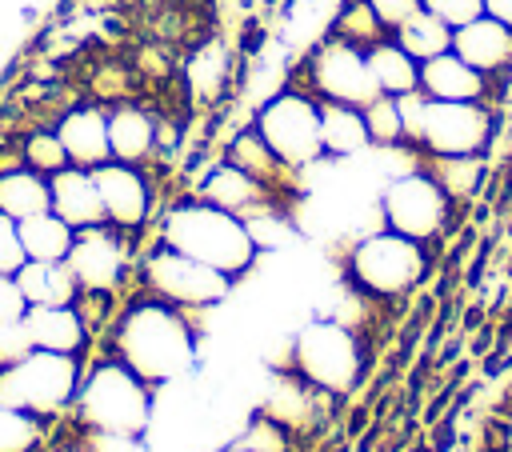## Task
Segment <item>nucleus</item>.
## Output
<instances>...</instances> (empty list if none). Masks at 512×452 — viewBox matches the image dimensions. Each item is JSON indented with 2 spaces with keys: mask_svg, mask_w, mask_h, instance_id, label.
<instances>
[{
  "mask_svg": "<svg viewBox=\"0 0 512 452\" xmlns=\"http://www.w3.org/2000/svg\"><path fill=\"white\" fill-rule=\"evenodd\" d=\"M420 168L440 184V192L456 204V200H472L484 184V152H468V156H440V152H424L420 148Z\"/></svg>",
  "mask_w": 512,
  "mask_h": 452,
  "instance_id": "23",
  "label": "nucleus"
},
{
  "mask_svg": "<svg viewBox=\"0 0 512 452\" xmlns=\"http://www.w3.org/2000/svg\"><path fill=\"white\" fill-rule=\"evenodd\" d=\"M228 160H232L236 168H244L248 176H256L276 200H280L284 192H296V176H300V168L284 164V160L272 152V144L260 136L256 124L240 128V132L228 140Z\"/></svg>",
  "mask_w": 512,
  "mask_h": 452,
  "instance_id": "16",
  "label": "nucleus"
},
{
  "mask_svg": "<svg viewBox=\"0 0 512 452\" xmlns=\"http://www.w3.org/2000/svg\"><path fill=\"white\" fill-rule=\"evenodd\" d=\"M16 284L28 304H72L80 284L64 260H24L16 272Z\"/></svg>",
  "mask_w": 512,
  "mask_h": 452,
  "instance_id": "24",
  "label": "nucleus"
},
{
  "mask_svg": "<svg viewBox=\"0 0 512 452\" xmlns=\"http://www.w3.org/2000/svg\"><path fill=\"white\" fill-rule=\"evenodd\" d=\"M224 452H252V448H244V444H236V448H224Z\"/></svg>",
  "mask_w": 512,
  "mask_h": 452,
  "instance_id": "44",
  "label": "nucleus"
},
{
  "mask_svg": "<svg viewBox=\"0 0 512 452\" xmlns=\"http://www.w3.org/2000/svg\"><path fill=\"white\" fill-rule=\"evenodd\" d=\"M244 448H252V452H284V428H280V420H272V416H264V420H256L248 432H244V440H240Z\"/></svg>",
  "mask_w": 512,
  "mask_h": 452,
  "instance_id": "39",
  "label": "nucleus"
},
{
  "mask_svg": "<svg viewBox=\"0 0 512 452\" xmlns=\"http://www.w3.org/2000/svg\"><path fill=\"white\" fill-rule=\"evenodd\" d=\"M76 384H80V376H76V360L68 352L32 348L24 360L4 364L0 404L24 408L32 416H48V412H60L76 396Z\"/></svg>",
  "mask_w": 512,
  "mask_h": 452,
  "instance_id": "6",
  "label": "nucleus"
},
{
  "mask_svg": "<svg viewBox=\"0 0 512 452\" xmlns=\"http://www.w3.org/2000/svg\"><path fill=\"white\" fill-rule=\"evenodd\" d=\"M428 244L400 236L392 228L368 232L352 244L348 252V276L360 292L388 300V296H404L408 288H416L428 272Z\"/></svg>",
  "mask_w": 512,
  "mask_h": 452,
  "instance_id": "3",
  "label": "nucleus"
},
{
  "mask_svg": "<svg viewBox=\"0 0 512 452\" xmlns=\"http://www.w3.org/2000/svg\"><path fill=\"white\" fill-rule=\"evenodd\" d=\"M24 260H28V252H24V240H20V224L8 212H0V272L16 276L24 268Z\"/></svg>",
  "mask_w": 512,
  "mask_h": 452,
  "instance_id": "36",
  "label": "nucleus"
},
{
  "mask_svg": "<svg viewBox=\"0 0 512 452\" xmlns=\"http://www.w3.org/2000/svg\"><path fill=\"white\" fill-rule=\"evenodd\" d=\"M364 56H368V72H372V80H376L380 92L400 96V92L420 88V60L408 56L392 36H384L380 44H372Z\"/></svg>",
  "mask_w": 512,
  "mask_h": 452,
  "instance_id": "26",
  "label": "nucleus"
},
{
  "mask_svg": "<svg viewBox=\"0 0 512 452\" xmlns=\"http://www.w3.org/2000/svg\"><path fill=\"white\" fill-rule=\"evenodd\" d=\"M488 84L492 76L476 72L452 48L420 64V92L428 100H488Z\"/></svg>",
  "mask_w": 512,
  "mask_h": 452,
  "instance_id": "19",
  "label": "nucleus"
},
{
  "mask_svg": "<svg viewBox=\"0 0 512 452\" xmlns=\"http://www.w3.org/2000/svg\"><path fill=\"white\" fill-rule=\"evenodd\" d=\"M156 140H160V124H156L152 112H144L140 104L108 108V148H112V160L144 164L152 156Z\"/></svg>",
  "mask_w": 512,
  "mask_h": 452,
  "instance_id": "20",
  "label": "nucleus"
},
{
  "mask_svg": "<svg viewBox=\"0 0 512 452\" xmlns=\"http://www.w3.org/2000/svg\"><path fill=\"white\" fill-rule=\"evenodd\" d=\"M16 224H20V240H24L28 260H64L72 240H76V228L68 220H60L52 208L36 212L28 220H16Z\"/></svg>",
  "mask_w": 512,
  "mask_h": 452,
  "instance_id": "27",
  "label": "nucleus"
},
{
  "mask_svg": "<svg viewBox=\"0 0 512 452\" xmlns=\"http://www.w3.org/2000/svg\"><path fill=\"white\" fill-rule=\"evenodd\" d=\"M144 280L148 288L156 292V300H168L176 308H212L228 296L232 288V276L160 244L148 260H144Z\"/></svg>",
  "mask_w": 512,
  "mask_h": 452,
  "instance_id": "10",
  "label": "nucleus"
},
{
  "mask_svg": "<svg viewBox=\"0 0 512 452\" xmlns=\"http://www.w3.org/2000/svg\"><path fill=\"white\" fill-rule=\"evenodd\" d=\"M484 12H488L492 20H500V24L512 28V0H484Z\"/></svg>",
  "mask_w": 512,
  "mask_h": 452,
  "instance_id": "43",
  "label": "nucleus"
},
{
  "mask_svg": "<svg viewBox=\"0 0 512 452\" xmlns=\"http://www.w3.org/2000/svg\"><path fill=\"white\" fill-rule=\"evenodd\" d=\"M364 124H368V140L376 148H392V144H404V124H400V108H396V96L380 92L376 100L364 104Z\"/></svg>",
  "mask_w": 512,
  "mask_h": 452,
  "instance_id": "31",
  "label": "nucleus"
},
{
  "mask_svg": "<svg viewBox=\"0 0 512 452\" xmlns=\"http://www.w3.org/2000/svg\"><path fill=\"white\" fill-rule=\"evenodd\" d=\"M452 52L460 60H468L476 72L500 76L512 68V28L484 12V16H476L452 32Z\"/></svg>",
  "mask_w": 512,
  "mask_h": 452,
  "instance_id": "15",
  "label": "nucleus"
},
{
  "mask_svg": "<svg viewBox=\"0 0 512 452\" xmlns=\"http://www.w3.org/2000/svg\"><path fill=\"white\" fill-rule=\"evenodd\" d=\"M308 400L300 396V388L288 380V384H276V396L268 400V416L272 420H280V424H296V420H304L308 412Z\"/></svg>",
  "mask_w": 512,
  "mask_h": 452,
  "instance_id": "37",
  "label": "nucleus"
},
{
  "mask_svg": "<svg viewBox=\"0 0 512 452\" xmlns=\"http://www.w3.org/2000/svg\"><path fill=\"white\" fill-rule=\"evenodd\" d=\"M448 212H452V200L440 192V184L424 168L392 176L380 192L384 228H392L400 236H412L420 244H432L448 228Z\"/></svg>",
  "mask_w": 512,
  "mask_h": 452,
  "instance_id": "9",
  "label": "nucleus"
},
{
  "mask_svg": "<svg viewBox=\"0 0 512 452\" xmlns=\"http://www.w3.org/2000/svg\"><path fill=\"white\" fill-rule=\"evenodd\" d=\"M24 324L32 332V344L44 352H76L84 344V320L72 304H28Z\"/></svg>",
  "mask_w": 512,
  "mask_h": 452,
  "instance_id": "21",
  "label": "nucleus"
},
{
  "mask_svg": "<svg viewBox=\"0 0 512 452\" xmlns=\"http://www.w3.org/2000/svg\"><path fill=\"white\" fill-rule=\"evenodd\" d=\"M372 4V12L380 16V24L388 28V32H396L404 20H412L420 8H424V0H368Z\"/></svg>",
  "mask_w": 512,
  "mask_h": 452,
  "instance_id": "40",
  "label": "nucleus"
},
{
  "mask_svg": "<svg viewBox=\"0 0 512 452\" xmlns=\"http://www.w3.org/2000/svg\"><path fill=\"white\" fill-rule=\"evenodd\" d=\"M292 364L304 384L348 392L360 376V340L340 320H312L292 344Z\"/></svg>",
  "mask_w": 512,
  "mask_h": 452,
  "instance_id": "8",
  "label": "nucleus"
},
{
  "mask_svg": "<svg viewBox=\"0 0 512 452\" xmlns=\"http://www.w3.org/2000/svg\"><path fill=\"white\" fill-rule=\"evenodd\" d=\"M392 40H396L408 56H416V60L424 64V60H432V56H440V52L452 48V28H448L440 16H432L428 8H420L412 20H404V24L392 32Z\"/></svg>",
  "mask_w": 512,
  "mask_h": 452,
  "instance_id": "28",
  "label": "nucleus"
},
{
  "mask_svg": "<svg viewBox=\"0 0 512 452\" xmlns=\"http://www.w3.org/2000/svg\"><path fill=\"white\" fill-rule=\"evenodd\" d=\"M200 200H208V204H216V208H224V212H236L240 220L256 216V212L268 208V204H280L256 176H248V172L236 168L232 160L216 164V168L200 180Z\"/></svg>",
  "mask_w": 512,
  "mask_h": 452,
  "instance_id": "17",
  "label": "nucleus"
},
{
  "mask_svg": "<svg viewBox=\"0 0 512 452\" xmlns=\"http://www.w3.org/2000/svg\"><path fill=\"white\" fill-rule=\"evenodd\" d=\"M116 352L120 364H128L144 384L176 380L196 360V336L168 300H144L132 312H124L116 328Z\"/></svg>",
  "mask_w": 512,
  "mask_h": 452,
  "instance_id": "1",
  "label": "nucleus"
},
{
  "mask_svg": "<svg viewBox=\"0 0 512 452\" xmlns=\"http://www.w3.org/2000/svg\"><path fill=\"white\" fill-rule=\"evenodd\" d=\"M100 200H104V216L112 228H140L152 212V188L140 172V164H124V160H104L100 168H92Z\"/></svg>",
  "mask_w": 512,
  "mask_h": 452,
  "instance_id": "13",
  "label": "nucleus"
},
{
  "mask_svg": "<svg viewBox=\"0 0 512 452\" xmlns=\"http://www.w3.org/2000/svg\"><path fill=\"white\" fill-rule=\"evenodd\" d=\"M256 128L260 136L272 144V152L292 164V168H312L324 156L320 144V100L296 88H284L276 96H268L256 112Z\"/></svg>",
  "mask_w": 512,
  "mask_h": 452,
  "instance_id": "7",
  "label": "nucleus"
},
{
  "mask_svg": "<svg viewBox=\"0 0 512 452\" xmlns=\"http://www.w3.org/2000/svg\"><path fill=\"white\" fill-rule=\"evenodd\" d=\"M492 132H496V116L484 100H428L420 148L440 156H468V152H484Z\"/></svg>",
  "mask_w": 512,
  "mask_h": 452,
  "instance_id": "11",
  "label": "nucleus"
},
{
  "mask_svg": "<svg viewBox=\"0 0 512 452\" xmlns=\"http://www.w3.org/2000/svg\"><path fill=\"white\" fill-rule=\"evenodd\" d=\"M56 136L68 152L72 164L80 168H100L104 160H112V148H108V112L96 108V104H80V108H68L56 124Z\"/></svg>",
  "mask_w": 512,
  "mask_h": 452,
  "instance_id": "18",
  "label": "nucleus"
},
{
  "mask_svg": "<svg viewBox=\"0 0 512 452\" xmlns=\"http://www.w3.org/2000/svg\"><path fill=\"white\" fill-rule=\"evenodd\" d=\"M80 416L96 432H128L140 436L152 420L148 384L128 364H100L80 388Z\"/></svg>",
  "mask_w": 512,
  "mask_h": 452,
  "instance_id": "5",
  "label": "nucleus"
},
{
  "mask_svg": "<svg viewBox=\"0 0 512 452\" xmlns=\"http://www.w3.org/2000/svg\"><path fill=\"white\" fill-rule=\"evenodd\" d=\"M320 144H324V156H332V160L360 156L372 144L368 124H364V108L320 100Z\"/></svg>",
  "mask_w": 512,
  "mask_h": 452,
  "instance_id": "22",
  "label": "nucleus"
},
{
  "mask_svg": "<svg viewBox=\"0 0 512 452\" xmlns=\"http://www.w3.org/2000/svg\"><path fill=\"white\" fill-rule=\"evenodd\" d=\"M28 312V300L16 284L12 272H0V316H24Z\"/></svg>",
  "mask_w": 512,
  "mask_h": 452,
  "instance_id": "42",
  "label": "nucleus"
},
{
  "mask_svg": "<svg viewBox=\"0 0 512 452\" xmlns=\"http://www.w3.org/2000/svg\"><path fill=\"white\" fill-rule=\"evenodd\" d=\"M228 52H224V44H204V48H196V56L188 60V88L196 92V96H204V100H212V96H220L224 92V84H228Z\"/></svg>",
  "mask_w": 512,
  "mask_h": 452,
  "instance_id": "30",
  "label": "nucleus"
},
{
  "mask_svg": "<svg viewBox=\"0 0 512 452\" xmlns=\"http://www.w3.org/2000/svg\"><path fill=\"white\" fill-rule=\"evenodd\" d=\"M396 108H400V124H404V144H416V148H420V136H424V112H428V96H424L420 88L400 92V96H396Z\"/></svg>",
  "mask_w": 512,
  "mask_h": 452,
  "instance_id": "35",
  "label": "nucleus"
},
{
  "mask_svg": "<svg viewBox=\"0 0 512 452\" xmlns=\"http://www.w3.org/2000/svg\"><path fill=\"white\" fill-rule=\"evenodd\" d=\"M64 264L72 268L80 292H112L124 276V244L108 224L80 228Z\"/></svg>",
  "mask_w": 512,
  "mask_h": 452,
  "instance_id": "12",
  "label": "nucleus"
},
{
  "mask_svg": "<svg viewBox=\"0 0 512 452\" xmlns=\"http://www.w3.org/2000/svg\"><path fill=\"white\" fill-rule=\"evenodd\" d=\"M296 92H308L316 100H336V104H356L364 108L368 100L380 96L372 72H368V56L364 48L340 40V36H324L308 60L300 64V76L296 84H288Z\"/></svg>",
  "mask_w": 512,
  "mask_h": 452,
  "instance_id": "4",
  "label": "nucleus"
},
{
  "mask_svg": "<svg viewBox=\"0 0 512 452\" xmlns=\"http://www.w3.org/2000/svg\"><path fill=\"white\" fill-rule=\"evenodd\" d=\"M424 8H428L432 16H440L452 32H456V28H464L468 20L484 16V0H424Z\"/></svg>",
  "mask_w": 512,
  "mask_h": 452,
  "instance_id": "38",
  "label": "nucleus"
},
{
  "mask_svg": "<svg viewBox=\"0 0 512 452\" xmlns=\"http://www.w3.org/2000/svg\"><path fill=\"white\" fill-rule=\"evenodd\" d=\"M32 332L24 324V316H0V364H16L32 352Z\"/></svg>",
  "mask_w": 512,
  "mask_h": 452,
  "instance_id": "34",
  "label": "nucleus"
},
{
  "mask_svg": "<svg viewBox=\"0 0 512 452\" xmlns=\"http://www.w3.org/2000/svg\"><path fill=\"white\" fill-rule=\"evenodd\" d=\"M24 164L36 168V172H44V176H52V172L68 168L72 160H68V152H64V144H60V136L52 128V132H32L24 140Z\"/></svg>",
  "mask_w": 512,
  "mask_h": 452,
  "instance_id": "33",
  "label": "nucleus"
},
{
  "mask_svg": "<svg viewBox=\"0 0 512 452\" xmlns=\"http://www.w3.org/2000/svg\"><path fill=\"white\" fill-rule=\"evenodd\" d=\"M48 192H52V212H56L60 220H68L76 232H80V228L108 224L92 168L68 164V168H60V172H52V176H48Z\"/></svg>",
  "mask_w": 512,
  "mask_h": 452,
  "instance_id": "14",
  "label": "nucleus"
},
{
  "mask_svg": "<svg viewBox=\"0 0 512 452\" xmlns=\"http://www.w3.org/2000/svg\"><path fill=\"white\" fill-rule=\"evenodd\" d=\"M328 36H340V40H348V44H356V48H372V44H380L384 36H392L384 24H380V16L372 12V4L368 0H344L340 8H336V16H332V32Z\"/></svg>",
  "mask_w": 512,
  "mask_h": 452,
  "instance_id": "29",
  "label": "nucleus"
},
{
  "mask_svg": "<svg viewBox=\"0 0 512 452\" xmlns=\"http://www.w3.org/2000/svg\"><path fill=\"white\" fill-rule=\"evenodd\" d=\"M40 440V424L24 408L0 404V452H32Z\"/></svg>",
  "mask_w": 512,
  "mask_h": 452,
  "instance_id": "32",
  "label": "nucleus"
},
{
  "mask_svg": "<svg viewBox=\"0 0 512 452\" xmlns=\"http://www.w3.org/2000/svg\"><path fill=\"white\" fill-rule=\"evenodd\" d=\"M88 452H144V444L140 436H128V432H92Z\"/></svg>",
  "mask_w": 512,
  "mask_h": 452,
  "instance_id": "41",
  "label": "nucleus"
},
{
  "mask_svg": "<svg viewBox=\"0 0 512 452\" xmlns=\"http://www.w3.org/2000/svg\"><path fill=\"white\" fill-rule=\"evenodd\" d=\"M52 208V192H48V176L36 168H8L0 172V212H8L12 220H28L36 212Z\"/></svg>",
  "mask_w": 512,
  "mask_h": 452,
  "instance_id": "25",
  "label": "nucleus"
},
{
  "mask_svg": "<svg viewBox=\"0 0 512 452\" xmlns=\"http://www.w3.org/2000/svg\"><path fill=\"white\" fill-rule=\"evenodd\" d=\"M160 244L224 272V276H244L256 264V240L248 232V224L236 212H224L208 200H184L176 208H168L164 224H160Z\"/></svg>",
  "mask_w": 512,
  "mask_h": 452,
  "instance_id": "2",
  "label": "nucleus"
}]
</instances>
